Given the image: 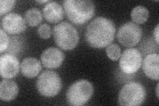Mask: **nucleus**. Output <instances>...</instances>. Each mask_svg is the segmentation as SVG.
I'll return each mask as SVG.
<instances>
[{
  "instance_id": "obj_1",
  "label": "nucleus",
  "mask_w": 159,
  "mask_h": 106,
  "mask_svg": "<svg viewBox=\"0 0 159 106\" xmlns=\"http://www.w3.org/2000/svg\"><path fill=\"white\" fill-rule=\"evenodd\" d=\"M116 25L112 20L98 17L87 26L85 39L89 46L94 48H103L111 44L115 38Z\"/></svg>"
},
{
  "instance_id": "obj_2",
  "label": "nucleus",
  "mask_w": 159,
  "mask_h": 106,
  "mask_svg": "<svg viewBox=\"0 0 159 106\" xmlns=\"http://www.w3.org/2000/svg\"><path fill=\"white\" fill-rule=\"evenodd\" d=\"M67 18L75 25H84L95 15V5L89 0H65L62 2Z\"/></svg>"
},
{
  "instance_id": "obj_3",
  "label": "nucleus",
  "mask_w": 159,
  "mask_h": 106,
  "mask_svg": "<svg viewBox=\"0 0 159 106\" xmlns=\"http://www.w3.org/2000/svg\"><path fill=\"white\" fill-rule=\"evenodd\" d=\"M53 37L57 46L64 50H71L75 48L80 39L76 28L66 21L54 26Z\"/></svg>"
},
{
  "instance_id": "obj_4",
  "label": "nucleus",
  "mask_w": 159,
  "mask_h": 106,
  "mask_svg": "<svg viewBox=\"0 0 159 106\" xmlns=\"http://www.w3.org/2000/svg\"><path fill=\"white\" fill-rule=\"evenodd\" d=\"M93 86L87 80H79L70 85L66 92L68 104L74 106L85 105L92 97Z\"/></svg>"
},
{
  "instance_id": "obj_5",
  "label": "nucleus",
  "mask_w": 159,
  "mask_h": 106,
  "mask_svg": "<svg viewBox=\"0 0 159 106\" xmlns=\"http://www.w3.org/2000/svg\"><path fill=\"white\" fill-rule=\"evenodd\" d=\"M147 92L144 85L137 82L125 84L119 93L118 102L123 106L141 105L146 99Z\"/></svg>"
},
{
  "instance_id": "obj_6",
  "label": "nucleus",
  "mask_w": 159,
  "mask_h": 106,
  "mask_svg": "<svg viewBox=\"0 0 159 106\" xmlns=\"http://www.w3.org/2000/svg\"><path fill=\"white\" fill-rule=\"evenodd\" d=\"M36 87L39 93L45 98H52L59 94L62 87L61 78L52 70H45L39 76Z\"/></svg>"
},
{
  "instance_id": "obj_7",
  "label": "nucleus",
  "mask_w": 159,
  "mask_h": 106,
  "mask_svg": "<svg viewBox=\"0 0 159 106\" xmlns=\"http://www.w3.org/2000/svg\"><path fill=\"white\" fill-rule=\"evenodd\" d=\"M143 31L137 23L128 21L119 27L117 33L119 43L126 47L136 46L142 38Z\"/></svg>"
},
{
  "instance_id": "obj_8",
  "label": "nucleus",
  "mask_w": 159,
  "mask_h": 106,
  "mask_svg": "<svg viewBox=\"0 0 159 106\" xmlns=\"http://www.w3.org/2000/svg\"><path fill=\"white\" fill-rule=\"evenodd\" d=\"M143 62L142 54L137 48H127L119 58V68L124 74L131 75L136 73L141 68Z\"/></svg>"
},
{
  "instance_id": "obj_9",
  "label": "nucleus",
  "mask_w": 159,
  "mask_h": 106,
  "mask_svg": "<svg viewBox=\"0 0 159 106\" xmlns=\"http://www.w3.org/2000/svg\"><path fill=\"white\" fill-rule=\"evenodd\" d=\"M25 19L18 13H10L6 15L1 21L2 29L9 35L23 33L27 29Z\"/></svg>"
},
{
  "instance_id": "obj_10",
  "label": "nucleus",
  "mask_w": 159,
  "mask_h": 106,
  "mask_svg": "<svg viewBox=\"0 0 159 106\" xmlns=\"http://www.w3.org/2000/svg\"><path fill=\"white\" fill-rule=\"evenodd\" d=\"M21 69L18 58L14 54L6 53L0 57V75L4 79L16 77Z\"/></svg>"
},
{
  "instance_id": "obj_11",
  "label": "nucleus",
  "mask_w": 159,
  "mask_h": 106,
  "mask_svg": "<svg viewBox=\"0 0 159 106\" xmlns=\"http://www.w3.org/2000/svg\"><path fill=\"white\" fill-rule=\"evenodd\" d=\"M65 55L61 50L55 47H49L45 49L41 55V61L44 67L54 69L62 64Z\"/></svg>"
},
{
  "instance_id": "obj_12",
  "label": "nucleus",
  "mask_w": 159,
  "mask_h": 106,
  "mask_svg": "<svg viewBox=\"0 0 159 106\" xmlns=\"http://www.w3.org/2000/svg\"><path fill=\"white\" fill-rule=\"evenodd\" d=\"M141 65L142 69L147 77L157 82L158 81L159 55L158 53H151L147 55Z\"/></svg>"
},
{
  "instance_id": "obj_13",
  "label": "nucleus",
  "mask_w": 159,
  "mask_h": 106,
  "mask_svg": "<svg viewBox=\"0 0 159 106\" xmlns=\"http://www.w3.org/2000/svg\"><path fill=\"white\" fill-rule=\"evenodd\" d=\"M64 9L61 5L56 2H50L44 5L43 15L47 21L51 23H57L64 18Z\"/></svg>"
},
{
  "instance_id": "obj_14",
  "label": "nucleus",
  "mask_w": 159,
  "mask_h": 106,
  "mask_svg": "<svg viewBox=\"0 0 159 106\" xmlns=\"http://www.w3.org/2000/svg\"><path fill=\"white\" fill-rule=\"evenodd\" d=\"M21 73L27 78L37 77L42 70L41 62L34 57L25 58L21 64Z\"/></svg>"
},
{
  "instance_id": "obj_15",
  "label": "nucleus",
  "mask_w": 159,
  "mask_h": 106,
  "mask_svg": "<svg viewBox=\"0 0 159 106\" xmlns=\"http://www.w3.org/2000/svg\"><path fill=\"white\" fill-rule=\"evenodd\" d=\"M18 93V85L13 80L5 79L0 82V99L3 102H11L17 98Z\"/></svg>"
},
{
  "instance_id": "obj_16",
  "label": "nucleus",
  "mask_w": 159,
  "mask_h": 106,
  "mask_svg": "<svg viewBox=\"0 0 159 106\" xmlns=\"http://www.w3.org/2000/svg\"><path fill=\"white\" fill-rule=\"evenodd\" d=\"M131 17L133 23L138 25L145 23L149 17L148 9L142 6H136L131 11Z\"/></svg>"
},
{
  "instance_id": "obj_17",
  "label": "nucleus",
  "mask_w": 159,
  "mask_h": 106,
  "mask_svg": "<svg viewBox=\"0 0 159 106\" xmlns=\"http://www.w3.org/2000/svg\"><path fill=\"white\" fill-rule=\"evenodd\" d=\"M25 20L31 27H36L41 23L43 14L40 10L36 7L29 9L25 13Z\"/></svg>"
},
{
  "instance_id": "obj_18",
  "label": "nucleus",
  "mask_w": 159,
  "mask_h": 106,
  "mask_svg": "<svg viewBox=\"0 0 159 106\" xmlns=\"http://www.w3.org/2000/svg\"><path fill=\"white\" fill-rule=\"evenodd\" d=\"M23 47V42L22 39L19 38V37H12L10 39V43L6 51L10 54H16L21 52Z\"/></svg>"
},
{
  "instance_id": "obj_19",
  "label": "nucleus",
  "mask_w": 159,
  "mask_h": 106,
  "mask_svg": "<svg viewBox=\"0 0 159 106\" xmlns=\"http://www.w3.org/2000/svg\"><path fill=\"white\" fill-rule=\"evenodd\" d=\"M106 54L109 59L113 61H116L121 57V48L117 44H109L106 48Z\"/></svg>"
},
{
  "instance_id": "obj_20",
  "label": "nucleus",
  "mask_w": 159,
  "mask_h": 106,
  "mask_svg": "<svg viewBox=\"0 0 159 106\" xmlns=\"http://www.w3.org/2000/svg\"><path fill=\"white\" fill-rule=\"evenodd\" d=\"M16 2L15 0H1L0 1V15L6 14L11 12L15 7Z\"/></svg>"
},
{
  "instance_id": "obj_21",
  "label": "nucleus",
  "mask_w": 159,
  "mask_h": 106,
  "mask_svg": "<svg viewBox=\"0 0 159 106\" xmlns=\"http://www.w3.org/2000/svg\"><path fill=\"white\" fill-rule=\"evenodd\" d=\"M37 33L41 39H47L51 36L52 30L50 25L47 23H44L40 25L37 29Z\"/></svg>"
},
{
  "instance_id": "obj_22",
  "label": "nucleus",
  "mask_w": 159,
  "mask_h": 106,
  "mask_svg": "<svg viewBox=\"0 0 159 106\" xmlns=\"http://www.w3.org/2000/svg\"><path fill=\"white\" fill-rule=\"evenodd\" d=\"M0 52L3 53L4 51H6L7 50L9 45L10 43V39L7 35V33L5 32L1 28L0 29Z\"/></svg>"
},
{
  "instance_id": "obj_23",
  "label": "nucleus",
  "mask_w": 159,
  "mask_h": 106,
  "mask_svg": "<svg viewBox=\"0 0 159 106\" xmlns=\"http://www.w3.org/2000/svg\"><path fill=\"white\" fill-rule=\"evenodd\" d=\"M153 35H154V38H155V41L157 44V45H158V33H159V24H157L156 27L154 29L153 31Z\"/></svg>"
},
{
  "instance_id": "obj_24",
  "label": "nucleus",
  "mask_w": 159,
  "mask_h": 106,
  "mask_svg": "<svg viewBox=\"0 0 159 106\" xmlns=\"http://www.w3.org/2000/svg\"><path fill=\"white\" fill-rule=\"evenodd\" d=\"M158 87H159V83H157V88H156V95L158 99L159 98V94H158Z\"/></svg>"
},
{
  "instance_id": "obj_25",
  "label": "nucleus",
  "mask_w": 159,
  "mask_h": 106,
  "mask_svg": "<svg viewBox=\"0 0 159 106\" xmlns=\"http://www.w3.org/2000/svg\"><path fill=\"white\" fill-rule=\"evenodd\" d=\"M37 3H48L50 2L49 0H44V1H36Z\"/></svg>"
}]
</instances>
